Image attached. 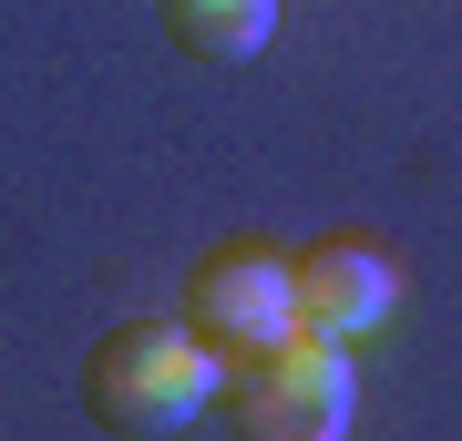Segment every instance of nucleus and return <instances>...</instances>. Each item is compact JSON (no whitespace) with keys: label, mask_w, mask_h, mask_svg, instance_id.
<instances>
[{"label":"nucleus","mask_w":462,"mask_h":441,"mask_svg":"<svg viewBox=\"0 0 462 441\" xmlns=\"http://www.w3.org/2000/svg\"><path fill=\"white\" fill-rule=\"evenodd\" d=\"M226 400V360L196 339L185 318H124L83 349V410L103 431H134V441H165L185 421Z\"/></svg>","instance_id":"obj_1"},{"label":"nucleus","mask_w":462,"mask_h":441,"mask_svg":"<svg viewBox=\"0 0 462 441\" xmlns=\"http://www.w3.org/2000/svg\"><path fill=\"white\" fill-rule=\"evenodd\" d=\"M349 410H360V380H349V339H319V328H278L267 349L226 360V421L247 441H339Z\"/></svg>","instance_id":"obj_2"},{"label":"nucleus","mask_w":462,"mask_h":441,"mask_svg":"<svg viewBox=\"0 0 462 441\" xmlns=\"http://www.w3.org/2000/svg\"><path fill=\"white\" fill-rule=\"evenodd\" d=\"M185 328L216 349V360H247L278 328H298V288H288V257L257 236H226L185 267Z\"/></svg>","instance_id":"obj_3"},{"label":"nucleus","mask_w":462,"mask_h":441,"mask_svg":"<svg viewBox=\"0 0 462 441\" xmlns=\"http://www.w3.org/2000/svg\"><path fill=\"white\" fill-rule=\"evenodd\" d=\"M288 288H298V328H319V339H370L380 318H391V257H380V236H319L288 257Z\"/></svg>","instance_id":"obj_4"},{"label":"nucleus","mask_w":462,"mask_h":441,"mask_svg":"<svg viewBox=\"0 0 462 441\" xmlns=\"http://www.w3.org/2000/svg\"><path fill=\"white\" fill-rule=\"evenodd\" d=\"M154 11H165L175 51H196V62H247L278 32V0H154Z\"/></svg>","instance_id":"obj_5"}]
</instances>
